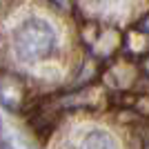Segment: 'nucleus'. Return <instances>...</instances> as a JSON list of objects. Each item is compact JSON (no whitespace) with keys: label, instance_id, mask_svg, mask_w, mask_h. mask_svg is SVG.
<instances>
[{"label":"nucleus","instance_id":"3","mask_svg":"<svg viewBox=\"0 0 149 149\" xmlns=\"http://www.w3.org/2000/svg\"><path fill=\"white\" fill-rule=\"evenodd\" d=\"M76 149H118L111 134L102 129H91L76 143Z\"/></svg>","mask_w":149,"mask_h":149},{"label":"nucleus","instance_id":"1","mask_svg":"<svg viewBox=\"0 0 149 149\" xmlns=\"http://www.w3.org/2000/svg\"><path fill=\"white\" fill-rule=\"evenodd\" d=\"M58 47V31L47 18L29 16L13 29V58L22 65H36L49 58Z\"/></svg>","mask_w":149,"mask_h":149},{"label":"nucleus","instance_id":"2","mask_svg":"<svg viewBox=\"0 0 149 149\" xmlns=\"http://www.w3.org/2000/svg\"><path fill=\"white\" fill-rule=\"evenodd\" d=\"M27 93H29V85L25 82V78L13 71H0V102L11 109L18 111L25 105Z\"/></svg>","mask_w":149,"mask_h":149}]
</instances>
